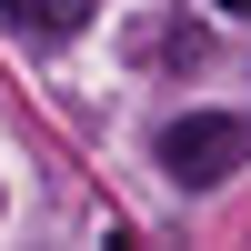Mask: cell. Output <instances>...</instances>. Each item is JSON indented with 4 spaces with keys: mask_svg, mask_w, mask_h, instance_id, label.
I'll return each instance as SVG.
<instances>
[{
    "mask_svg": "<svg viewBox=\"0 0 251 251\" xmlns=\"http://www.w3.org/2000/svg\"><path fill=\"white\" fill-rule=\"evenodd\" d=\"M241 161H251V121L241 111H191V121L161 131V171H171L181 191H221Z\"/></svg>",
    "mask_w": 251,
    "mask_h": 251,
    "instance_id": "cell-1",
    "label": "cell"
},
{
    "mask_svg": "<svg viewBox=\"0 0 251 251\" xmlns=\"http://www.w3.org/2000/svg\"><path fill=\"white\" fill-rule=\"evenodd\" d=\"M0 20L20 40H71V30H91V0H0Z\"/></svg>",
    "mask_w": 251,
    "mask_h": 251,
    "instance_id": "cell-2",
    "label": "cell"
},
{
    "mask_svg": "<svg viewBox=\"0 0 251 251\" xmlns=\"http://www.w3.org/2000/svg\"><path fill=\"white\" fill-rule=\"evenodd\" d=\"M211 10H231V20H251V0H211Z\"/></svg>",
    "mask_w": 251,
    "mask_h": 251,
    "instance_id": "cell-3",
    "label": "cell"
}]
</instances>
